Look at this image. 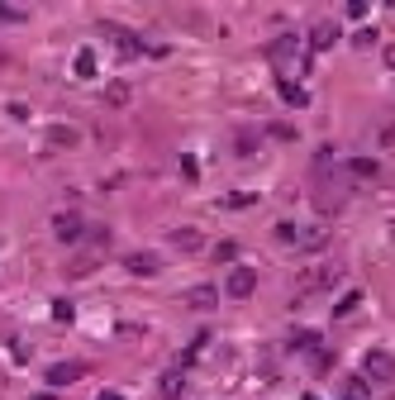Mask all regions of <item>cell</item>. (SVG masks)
I'll list each match as a JSON object with an SVG mask.
<instances>
[{"label": "cell", "mask_w": 395, "mask_h": 400, "mask_svg": "<svg viewBox=\"0 0 395 400\" xmlns=\"http://www.w3.org/2000/svg\"><path fill=\"white\" fill-rule=\"evenodd\" d=\"M343 205V182L333 177V148H314V210L319 214H338Z\"/></svg>", "instance_id": "6da1fadb"}, {"label": "cell", "mask_w": 395, "mask_h": 400, "mask_svg": "<svg viewBox=\"0 0 395 400\" xmlns=\"http://www.w3.org/2000/svg\"><path fill=\"white\" fill-rule=\"evenodd\" d=\"M267 58H272V62L281 67V77L309 72V48H305V38H296V34H281V38H272Z\"/></svg>", "instance_id": "7a4b0ae2"}, {"label": "cell", "mask_w": 395, "mask_h": 400, "mask_svg": "<svg viewBox=\"0 0 395 400\" xmlns=\"http://www.w3.org/2000/svg\"><path fill=\"white\" fill-rule=\"evenodd\" d=\"M362 382H367V386H372V382H377V386H395V358L381 353V348H372V353L362 358Z\"/></svg>", "instance_id": "3957f363"}, {"label": "cell", "mask_w": 395, "mask_h": 400, "mask_svg": "<svg viewBox=\"0 0 395 400\" xmlns=\"http://www.w3.org/2000/svg\"><path fill=\"white\" fill-rule=\"evenodd\" d=\"M224 291H229V300H248L253 291H257V267H248V262L229 267V282H224Z\"/></svg>", "instance_id": "277c9868"}, {"label": "cell", "mask_w": 395, "mask_h": 400, "mask_svg": "<svg viewBox=\"0 0 395 400\" xmlns=\"http://www.w3.org/2000/svg\"><path fill=\"white\" fill-rule=\"evenodd\" d=\"M333 282H338V272H333V267H309V272L300 277L296 291H300V296H314V291H329Z\"/></svg>", "instance_id": "5b68a950"}, {"label": "cell", "mask_w": 395, "mask_h": 400, "mask_svg": "<svg viewBox=\"0 0 395 400\" xmlns=\"http://www.w3.org/2000/svg\"><path fill=\"white\" fill-rule=\"evenodd\" d=\"M53 234H58L62 243H81V238H86V224H81V214H58V219H53Z\"/></svg>", "instance_id": "8992f818"}, {"label": "cell", "mask_w": 395, "mask_h": 400, "mask_svg": "<svg viewBox=\"0 0 395 400\" xmlns=\"http://www.w3.org/2000/svg\"><path fill=\"white\" fill-rule=\"evenodd\" d=\"M105 34H110V38H114V48H119V53H124V58H143V53H148V48H143V43H138V38H133V34H129V29H119V24H110V29H105Z\"/></svg>", "instance_id": "52a82bcc"}, {"label": "cell", "mask_w": 395, "mask_h": 400, "mask_svg": "<svg viewBox=\"0 0 395 400\" xmlns=\"http://www.w3.org/2000/svg\"><path fill=\"white\" fill-rule=\"evenodd\" d=\"M72 382H81V367H77V362H53V367H48V386H53V391H62V386H72Z\"/></svg>", "instance_id": "ba28073f"}, {"label": "cell", "mask_w": 395, "mask_h": 400, "mask_svg": "<svg viewBox=\"0 0 395 400\" xmlns=\"http://www.w3.org/2000/svg\"><path fill=\"white\" fill-rule=\"evenodd\" d=\"M181 386H186V362H177V367L162 377V386H157V400H177V396H181Z\"/></svg>", "instance_id": "9c48e42d"}, {"label": "cell", "mask_w": 395, "mask_h": 400, "mask_svg": "<svg viewBox=\"0 0 395 400\" xmlns=\"http://www.w3.org/2000/svg\"><path fill=\"white\" fill-rule=\"evenodd\" d=\"M124 267H129L133 277H157V272H162V262H157L153 253H129V258H124Z\"/></svg>", "instance_id": "30bf717a"}, {"label": "cell", "mask_w": 395, "mask_h": 400, "mask_svg": "<svg viewBox=\"0 0 395 400\" xmlns=\"http://www.w3.org/2000/svg\"><path fill=\"white\" fill-rule=\"evenodd\" d=\"M333 43H338V24H329V19H324V24H314V29H309V48H314V53H324V48H333Z\"/></svg>", "instance_id": "8fae6325"}, {"label": "cell", "mask_w": 395, "mask_h": 400, "mask_svg": "<svg viewBox=\"0 0 395 400\" xmlns=\"http://www.w3.org/2000/svg\"><path fill=\"white\" fill-rule=\"evenodd\" d=\"M186 305L191 310H214L219 305V286H191L186 291Z\"/></svg>", "instance_id": "7c38bea8"}, {"label": "cell", "mask_w": 395, "mask_h": 400, "mask_svg": "<svg viewBox=\"0 0 395 400\" xmlns=\"http://www.w3.org/2000/svg\"><path fill=\"white\" fill-rule=\"evenodd\" d=\"M329 238H333L329 224H309V234H300V248L305 253H319V248H329Z\"/></svg>", "instance_id": "4fadbf2b"}, {"label": "cell", "mask_w": 395, "mask_h": 400, "mask_svg": "<svg viewBox=\"0 0 395 400\" xmlns=\"http://www.w3.org/2000/svg\"><path fill=\"white\" fill-rule=\"evenodd\" d=\"M172 243H177L181 253H196L200 243H205V234H200V229H172Z\"/></svg>", "instance_id": "5bb4252c"}, {"label": "cell", "mask_w": 395, "mask_h": 400, "mask_svg": "<svg viewBox=\"0 0 395 400\" xmlns=\"http://www.w3.org/2000/svg\"><path fill=\"white\" fill-rule=\"evenodd\" d=\"M277 91H281V100H286V105H305V91H300L296 82H291V77H277Z\"/></svg>", "instance_id": "9a60e30c"}, {"label": "cell", "mask_w": 395, "mask_h": 400, "mask_svg": "<svg viewBox=\"0 0 395 400\" xmlns=\"http://www.w3.org/2000/svg\"><path fill=\"white\" fill-rule=\"evenodd\" d=\"M357 305H362V291L353 286L348 296H343V300H338V305H333V319H348V314H357Z\"/></svg>", "instance_id": "2e32d148"}, {"label": "cell", "mask_w": 395, "mask_h": 400, "mask_svg": "<svg viewBox=\"0 0 395 400\" xmlns=\"http://www.w3.org/2000/svg\"><path fill=\"white\" fill-rule=\"evenodd\" d=\"M348 172H353V177H362V182H367V177H377V172H381V167H377V158H348Z\"/></svg>", "instance_id": "e0dca14e"}, {"label": "cell", "mask_w": 395, "mask_h": 400, "mask_svg": "<svg viewBox=\"0 0 395 400\" xmlns=\"http://www.w3.org/2000/svg\"><path fill=\"white\" fill-rule=\"evenodd\" d=\"M367 396H372V386H367L362 377H348V382H343V400H367Z\"/></svg>", "instance_id": "ac0fdd59"}, {"label": "cell", "mask_w": 395, "mask_h": 400, "mask_svg": "<svg viewBox=\"0 0 395 400\" xmlns=\"http://www.w3.org/2000/svg\"><path fill=\"white\" fill-rule=\"evenodd\" d=\"M77 77H96V53L91 48H77Z\"/></svg>", "instance_id": "d6986e66"}, {"label": "cell", "mask_w": 395, "mask_h": 400, "mask_svg": "<svg viewBox=\"0 0 395 400\" xmlns=\"http://www.w3.org/2000/svg\"><path fill=\"white\" fill-rule=\"evenodd\" d=\"M48 143H58V148H77V134L58 124V129H48Z\"/></svg>", "instance_id": "ffe728a7"}, {"label": "cell", "mask_w": 395, "mask_h": 400, "mask_svg": "<svg viewBox=\"0 0 395 400\" xmlns=\"http://www.w3.org/2000/svg\"><path fill=\"white\" fill-rule=\"evenodd\" d=\"M277 243H300V229L291 224V219H281V224H277Z\"/></svg>", "instance_id": "44dd1931"}, {"label": "cell", "mask_w": 395, "mask_h": 400, "mask_svg": "<svg viewBox=\"0 0 395 400\" xmlns=\"http://www.w3.org/2000/svg\"><path fill=\"white\" fill-rule=\"evenodd\" d=\"M253 148H257V138L253 134H238V158H253Z\"/></svg>", "instance_id": "7402d4cb"}, {"label": "cell", "mask_w": 395, "mask_h": 400, "mask_svg": "<svg viewBox=\"0 0 395 400\" xmlns=\"http://www.w3.org/2000/svg\"><path fill=\"white\" fill-rule=\"evenodd\" d=\"M214 258H219V262H233V258H238V248H233V243H219V248H214Z\"/></svg>", "instance_id": "603a6c76"}, {"label": "cell", "mask_w": 395, "mask_h": 400, "mask_svg": "<svg viewBox=\"0 0 395 400\" xmlns=\"http://www.w3.org/2000/svg\"><path fill=\"white\" fill-rule=\"evenodd\" d=\"M53 319H58V324H67V319H72V305H67V300H58V310H53Z\"/></svg>", "instance_id": "cb8c5ba5"}, {"label": "cell", "mask_w": 395, "mask_h": 400, "mask_svg": "<svg viewBox=\"0 0 395 400\" xmlns=\"http://www.w3.org/2000/svg\"><path fill=\"white\" fill-rule=\"evenodd\" d=\"M129 100V86H110V105H124Z\"/></svg>", "instance_id": "d4e9b609"}, {"label": "cell", "mask_w": 395, "mask_h": 400, "mask_svg": "<svg viewBox=\"0 0 395 400\" xmlns=\"http://www.w3.org/2000/svg\"><path fill=\"white\" fill-rule=\"evenodd\" d=\"M0 19H10V24H19V19H24V10H10V5H0Z\"/></svg>", "instance_id": "484cf974"}, {"label": "cell", "mask_w": 395, "mask_h": 400, "mask_svg": "<svg viewBox=\"0 0 395 400\" xmlns=\"http://www.w3.org/2000/svg\"><path fill=\"white\" fill-rule=\"evenodd\" d=\"M391 143H395V119L386 124V129H381V148H391Z\"/></svg>", "instance_id": "4316f807"}, {"label": "cell", "mask_w": 395, "mask_h": 400, "mask_svg": "<svg viewBox=\"0 0 395 400\" xmlns=\"http://www.w3.org/2000/svg\"><path fill=\"white\" fill-rule=\"evenodd\" d=\"M96 400H124V396H119V391H100Z\"/></svg>", "instance_id": "83f0119b"}, {"label": "cell", "mask_w": 395, "mask_h": 400, "mask_svg": "<svg viewBox=\"0 0 395 400\" xmlns=\"http://www.w3.org/2000/svg\"><path fill=\"white\" fill-rule=\"evenodd\" d=\"M386 62H391V67H395V43H391V48H386Z\"/></svg>", "instance_id": "f1b7e54d"}, {"label": "cell", "mask_w": 395, "mask_h": 400, "mask_svg": "<svg viewBox=\"0 0 395 400\" xmlns=\"http://www.w3.org/2000/svg\"><path fill=\"white\" fill-rule=\"evenodd\" d=\"M34 400H58V396H34Z\"/></svg>", "instance_id": "f546056e"}, {"label": "cell", "mask_w": 395, "mask_h": 400, "mask_svg": "<svg viewBox=\"0 0 395 400\" xmlns=\"http://www.w3.org/2000/svg\"><path fill=\"white\" fill-rule=\"evenodd\" d=\"M300 400H319V396H300Z\"/></svg>", "instance_id": "4dcf8cb0"}]
</instances>
